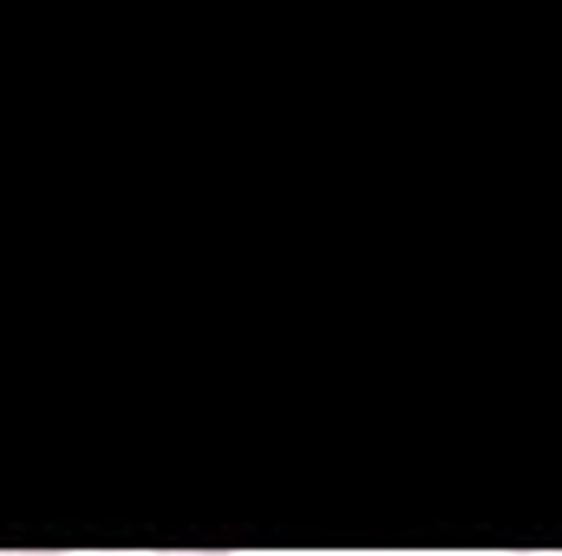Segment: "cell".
I'll list each match as a JSON object with an SVG mask.
<instances>
[{
	"label": "cell",
	"mask_w": 562,
	"mask_h": 556,
	"mask_svg": "<svg viewBox=\"0 0 562 556\" xmlns=\"http://www.w3.org/2000/svg\"><path fill=\"white\" fill-rule=\"evenodd\" d=\"M170 556H236V551H170Z\"/></svg>",
	"instance_id": "6da1fadb"
},
{
	"label": "cell",
	"mask_w": 562,
	"mask_h": 556,
	"mask_svg": "<svg viewBox=\"0 0 562 556\" xmlns=\"http://www.w3.org/2000/svg\"><path fill=\"white\" fill-rule=\"evenodd\" d=\"M504 556H562V551H504Z\"/></svg>",
	"instance_id": "7a4b0ae2"
},
{
	"label": "cell",
	"mask_w": 562,
	"mask_h": 556,
	"mask_svg": "<svg viewBox=\"0 0 562 556\" xmlns=\"http://www.w3.org/2000/svg\"><path fill=\"white\" fill-rule=\"evenodd\" d=\"M7 556H59V551H7Z\"/></svg>",
	"instance_id": "3957f363"
},
{
	"label": "cell",
	"mask_w": 562,
	"mask_h": 556,
	"mask_svg": "<svg viewBox=\"0 0 562 556\" xmlns=\"http://www.w3.org/2000/svg\"><path fill=\"white\" fill-rule=\"evenodd\" d=\"M99 556H138V551H99Z\"/></svg>",
	"instance_id": "277c9868"
}]
</instances>
